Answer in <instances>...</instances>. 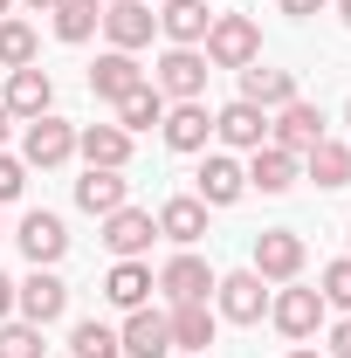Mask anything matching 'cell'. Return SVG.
Returning a JSON list of instances; mask_svg holds the SVG:
<instances>
[{
  "label": "cell",
  "instance_id": "6da1fadb",
  "mask_svg": "<svg viewBox=\"0 0 351 358\" xmlns=\"http://www.w3.org/2000/svg\"><path fill=\"white\" fill-rule=\"evenodd\" d=\"M200 55H207L214 69H248V62H262V28H255L248 14H214Z\"/></svg>",
  "mask_w": 351,
  "mask_h": 358
},
{
  "label": "cell",
  "instance_id": "7a4b0ae2",
  "mask_svg": "<svg viewBox=\"0 0 351 358\" xmlns=\"http://www.w3.org/2000/svg\"><path fill=\"white\" fill-rule=\"evenodd\" d=\"M69 159H76V124H69V117L42 110V117H28V124H21V166L55 173V166H69Z\"/></svg>",
  "mask_w": 351,
  "mask_h": 358
},
{
  "label": "cell",
  "instance_id": "3957f363",
  "mask_svg": "<svg viewBox=\"0 0 351 358\" xmlns=\"http://www.w3.org/2000/svg\"><path fill=\"white\" fill-rule=\"evenodd\" d=\"M207 76H214V62H207L200 48H166L159 69H152V83H159L166 103H200V96H207Z\"/></svg>",
  "mask_w": 351,
  "mask_h": 358
},
{
  "label": "cell",
  "instance_id": "277c9868",
  "mask_svg": "<svg viewBox=\"0 0 351 358\" xmlns=\"http://www.w3.org/2000/svg\"><path fill=\"white\" fill-rule=\"evenodd\" d=\"M303 234H296V227H262V234H255V275H262V282H296V275H303Z\"/></svg>",
  "mask_w": 351,
  "mask_h": 358
},
{
  "label": "cell",
  "instance_id": "5b68a950",
  "mask_svg": "<svg viewBox=\"0 0 351 358\" xmlns=\"http://www.w3.org/2000/svg\"><path fill=\"white\" fill-rule=\"evenodd\" d=\"M268 317H275V331H282L289 345H310V338L324 331V296H317V289H296V282H282V296H268Z\"/></svg>",
  "mask_w": 351,
  "mask_h": 358
},
{
  "label": "cell",
  "instance_id": "8992f818",
  "mask_svg": "<svg viewBox=\"0 0 351 358\" xmlns=\"http://www.w3.org/2000/svg\"><path fill=\"white\" fill-rule=\"evenodd\" d=\"M14 241H21V255L35 268H55L62 255H69V227H62V214H48V207H35V214H21V227H14Z\"/></svg>",
  "mask_w": 351,
  "mask_h": 358
},
{
  "label": "cell",
  "instance_id": "52a82bcc",
  "mask_svg": "<svg viewBox=\"0 0 351 358\" xmlns=\"http://www.w3.org/2000/svg\"><path fill=\"white\" fill-rule=\"evenodd\" d=\"M96 28L110 35V48H124V55H138V48L152 42V28H159V14H152L145 0H103V14H96Z\"/></svg>",
  "mask_w": 351,
  "mask_h": 358
},
{
  "label": "cell",
  "instance_id": "ba28073f",
  "mask_svg": "<svg viewBox=\"0 0 351 358\" xmlns=\"http://www.w3.org/2000/svg\"><path fill=\"white\" fill-rule=\"evenodd\" d=\"M214 303H220L227 324H262V317H268V289H262L255 268H234V275H220V282H214Z\"/></svg>",
  "mask_w": 351,
  "mask_h": 358
},
{
  "label": "cell",
  "instance_id": "9c48e42d",
  "mask_svg": "<svg viewBox=\"0 0 351 358\" xmlns=\"http://www.w3.org/2000/svg\"><path fill=\"white\" fill-rule=\"evenodd\" d=\"M241 193H248L241 159H234V152H207V159H200V173H193V200H207V207H234Z\"/></svg>",
  "mask_w": 351,
  "mask_h": 358
},
{
  "label": "cell",
  "instance_id": "30bf717a",
  "mask_svg": "<svg viewBox=\"0 0 351 358\" xmlns=\"http://www.w3.org/2000/svg\"><path fill=\"white\" fill-rule=\"evenodd\" d=\"M152 282H159V289H166V296H173V303H207V296H214V268L200 262V255H193V248H179L173 262L159 268V275H152Z\"/></svg>",
  "mask_w": 351,
  "mask_h": 358
},
{
  "label": "cell",
  "instance_id": "8fae6325",
  "mask_svg": "<svg viewBox=\"0 0 351 358\" xmlns=\"http://www.w3.org/2000/svg\"><path fill=\"white\" fill-rule=\"evenodd\" d=\"M14 310L28 317V324H55V317L69 310V282L55 268H35L28 282H14Z\"/></svg>",
  "mask_w": 351,
  "mask_h": 358
},
{
  "label": "cell",
  "instance_id": "7c38bea8",
  "mask_svg": "<svg viewBox=\"0 0 351 358\" xmlns=\"http://www.w3.org/2000/svg\"><path fill=\"white\" fill-rule=\"evenodd\" d=\"M317 138H324V110H317V103H303V96H296V103L268 110V145H282V152H296V159H303Z\"/></svg>",
  "mask_w": 351,
  "mask_h": 358
},
{
  "label": "cell",
  "instance_id": "4fadbf2b",
  "mask_svg": "<svg viewBox=\"0 0 351 358\" xmlns=\"http://www.w3.org/2000/svg\"><path fill=\"white\" fill-rule=\"evenodd\" d=\"M152 234H159V221H152L145 207H117V214H103V248H110L117 262H145Z\"/></svg>",
  "mask_w": 351,
  "mask_h": 358
},
{
  "label": "cell",
  "instance_id": "5bb4252c",
  "mask_svg": "<svg viewBox=\"0 0 351 358\" xmlns=\"http://www.w3.org/2000/svg\"><path fill=\"white\" fill-rule=\"evenodd\" d=\"M214 138L227 152H255V145H268V110H255L248 96H234V103L214 110Z\"/></svg>",
  "mask_w": 351,
  "mask_h": 358
},
{
  "label": "cell",
  "instance_id": "9a60e30c",
  "mask_svg": "<svg viewBox=\"0 0 351 358\" xmlns=\"http://www.w3.org/2000/svg\"><path fill=\"white\" fill-rule=\"evenodd\" d=\"M117 345H124V358H173V324H166V310H124V331H117Z\"/></svg>",
  "mask_w": 351,
  "mask_h": 358
},
{
  "label": "cell",
  "instance_id": "2e32d148",
  "mask_svg": "<svg viewBox=\"0 0 351 358\" xmlns=\"http://www.w3.org/2000/svg\"><path fill=\"white\" fill-rule=\"evenodd\" d=\"M7 117L14 124H28V117H42L48 103H55V83H48V69L42 62H28V69H7Z\"/></svg>",
  "mask_w": 351,
  "mask_h": 358
},
{
  "label": "cell",
  "instance_id": "e0dca14e",
  "mask_svg": "<svg viewBox=\"0 0 351 358\" xmlns=\"http://www.w3.org/2000/svg\"><path fill=\"white\" fill-rule=\"evenodd\" d=\"M241 173H248L255 193H289V186L303 179V159H296V152H282V145H255Z\"/></svg>",
  "mask_w": 351,
  "mask_h": 358
},
{
  "label": "cell",
  "instance_id": "ac0fdd59",
  "mask_svg": "<svg viewBox=\"0 0 351 358\" xmlns=\"http://www.w3.org/2000/svg\"><path fill=\"white\" fill-rule=\"evenodd\" d=\"M76 152H83V166L124 173V166H131V131H124V124H83V131H76Z\"/></svg>",
  "mask_w": 351,
  "mask_h": 358
},
{
  "label": "cell",
  "instance_id": "d6986e66",
  "mask_svg": "<svg viewBox=\"0 0 351 358\" xmlns=\"http://www.w3.org/2000/svg\"><path fill=\"white\" fill-rule=\"evenodd\" d=\"M207 28H214L207 0H166V7H159V35H166L173 48H200V42H207Z\"/></svg>",
  "mask_w": 351,
  "mask_h": 358
},
{
  "label": "cell",
  "instance_id": "ffe728a7",
  "mask_svg": "<svg viewBox=\"0 0 351 358\" xmlns=\"http://www.w3.org/2000/svg\"><path fill=\"white\" fill-rule=\"evenodd\" d=\"M138 83H145V62H138V55H124V48H103V55H96V69H89V90H96L103 103L131 96Z\"/></svg>",
  "mask_w": 351,
  "mask_h": 358
},
{
  "label": "cell",
  "instance_id": "44dd1931",
  "mask_svg": "<svg viewBox=\"0 0 351 358\" xmlns=\"http://www.w3.org/2000/svg\"><path fill=\"white\" fill-rule=\"evenodd\" d=\"M76 207H83V214H96V221H103V214H117V207H131V179L89 166V173L76 179Z\"/></svg>",
  "mask_w": 351,
  "mask_h": 358
},
{
  "label": "cell",
  "instance_id": "7402d4cb",
  "mask_svg": "<svg viewBox=\"0 0 351 358\" xmlns=\"http://www.w3.org/2000/svg\"><path fill=\"white\" fill-rule=\"evenodd\" d=\"M166 145L173 152H207V138H214V110L207 103H166Z\"/></svg>",
  "mask_w": 351,
  "mask_h": 358
},
{
  "label": "cell",
  "instance_id": "603a6c76",
  "mask_svg": "<svg viewBox=\"0 0 351 358\" xmlns=\"http://www.w3.org/2000/svg\"><path fill=\"white\" fill-rule=\"evenodd\" d=\"M241 96L255 110H282V103H296V76L289 69H268V62H248L241 69Z\"/></svg>",
  "mask_w": 351,
  "mask_h": 358
},
{
  "label": "cell",
  "instance_id": "cb8c5ba5",
  "mask_svg": "<svg viewBox=\"0 0 351 358\" xmlns=\"http://www.w3.org/2000/svg\"><path fill=\"white\" fill-rule=\"evenodd\" d=\"M159 234L173 241V248H193L200 234H207V200H193V193H179L159 207Z\"/></svg>",
  "mask_w": 351,
  "mask_h": 358
},
{
  "label": "cell",
  "instance_id": "d4e9b609",
  "mask_svg": "<svg viewBox=\"0 0 351 358\" xmlns=\"http://www.w3.org/2000/svg\"><path fill=\"white\" fill-rule=\"evenodd\" d=\"M166 324H173V352L207 358V345H214V310H207V303H173Z\"/></svg>",
  "mask_w": 351,
  "mask_h": 358
},
{
  "label": "cell",
  "instance_id": "484cf974",
  "mask_svg": "<svg viewBox=\"0 0 351 358\" xmlns=\"http://www.w3.org/2000/svg\"><path fill=\"white\" fill-rule=\"evenodd\" d=\"M152 289H159V282H152V268H145V262H110V275H103V296H110L117 310H145Z\"/></svg>",
  "mask_w": 351,
  "mask_h": 358
},
{
  "label": "cell",
  "instance_id": "4316f807",
  "mask_svg": "<svg viewBox=\"0 0 351 358\" xmlns=\"http://www.w3.org/2000/svg\"><path fill=\"white\" fill-rule=\"evenodd\" d=\"M303 173L324 186V193H338V186H351V145H338V138H317L303 152Z\"/></svg>",
  "mask_w": 351,
  "mask_h": 358
},
{
  "label": "cell",
  "instance_id": "83f0119b",
  "mask_svg": "<svg viewBox=\"0 0 351 358\" xmlns=\"http://www.w3.org/2000/svg\"><path fill=\"white\" fill-rule=\"evenodd\" d=\"M117 124H124L131 138L152 131V124H166V96H159V83H152V76H145L131 96H117Z\"/></svg>",
  "mask_w": 351,
  "mask_h": 358
},
{
  "label": "cell",
  "instance_id": "f1b7e54d",
  "mask_svg": "<svg viewBox=\"0 0 351 358\" xmlns=\"http://www.w3.org/2000/svg\"><path fill=\"white\" fill-rule=\"evenodd\" d=\"M69 358H124V345H117V331H110V324L83 317V324L69 331Z\"/></svg>",
  "mask_w": 351,
  "mask_h": 358
},
{
  "label": "cell",
  "instance_id": "f546056e",
  "mask_svg": "<svg viewBox=\"0 0 351 358\" xmlns=\"http://www.w3.org/2000/svg\"><path fill=\"white\" fill-rule=\"evenodd\" d=\"M48 14H55V35H62V42H89L103 7H96V0H55Z\"/></svg>",
  "mask_w": 351,
  "mask_h": 358
},
{
  "label": "cell",
  "instance_id": "4dcf8cb0",
  "mask_svg": "<svg viewBox=\"0 0 351 358\" xmlns=\"http://www.w3.org/2000/svg\"><path fill=\"white\" fill-rule=\"evenodd\" d=\"M28 62H35V28L0 14V69H28Z\"/></svg>",
  "mask_w": 351,
  "mask_h": 358
},
{
  "label": "cell",
  "instance_id": "1f68e13d",
  "mask_svg": "<svg viewBox=\"0 0 351 358\" xmlns=\"http://www.w3.org/2000/svg\"><path fill=\"white\" fill-rule=\"evenodd\" d=\"M0 358H48V352H42V324L7 317V324H0Z\"/></svg>",
  "mask_w": 351,
  "mask_h": 358
},
{
  "label": "cell",
  "instance_id": "d6a6232c",
  "mask_svg": "<svg viewBox=\"0 0 351 358\" xmlns=\"http://www.w3.org/2000/svg\"><path fill=\"white\" fill-rule=\"evenodd\" d=\"M317 296H324V310H345V317H351V255L317 275Z\"/></svg>",
  "mask_w": 351,
  "mask_h": 358
},
{
  "label": "cell",
  "instance_id": "836d02e7",
  "mask_svg": "<svg viewBox=\"0 0 351 358\" xmlns=\"http://www.w3.org/2000/svg\"><path fill=\"white\" fill-rule=\"evenodd\" d=\"M21 186H28V166H21L14 152H0V207H7V200H21Z\"/></svg>",
  "mask_w": 351,
  "mask_h": 358
},
{
  "label": "cell",
  "instance_id": "e575fe53",
  "mask_svg": "<svg viewBox=\"0 0 351 358\" xmlns=\"http://www.w3.org/2000/svg\"><path fill=\"white\" fill-rule=\"evenodd\" d=\"M324 352H331V358H351V317L331 324V345H324Z\"/></svg>",
  "mask_w": 351,
  "mask_h": 358
},
{
  "label": "cell",
  "instance_id": "d590c367",
  "mask_svg": "<svg viewBox=\"0 0 351 358\" xmlns=\"http://www.w3.org/2000/svg\"><path fill=\"white\" fill-rule=\"evenodd\" d=\"M324 7H331V0H282V14H289V21H310V14H324Z\"/></svg>",
  "mask_w": 351,
  "mask_h": 358
},
{
  "label": "cell",
  "instance_id": "8d00e7d4",
  "mask_svg": "<svg viewBox=\"0 0 351 358\" xmlns=\"http://www.w3.org/2000/svg\"><path fill=\"white\" fill-rule=\"evenodd\" d=\"M14 317V275H0V324Z\"/></svg>",
  "mask_w": 351,
  "mask_h": 358
},
{
  "label": "cell",
  "instance_id": "74e56055",
  "mask_svg": "<svg viewBox=\"0 0 351 358\" xmlns=\"http://www.w3.org/2000/svg\"><path fill=\"white\" fill-rule=\"evenodd\" d=\"M7 131H14V117H7V103H0V152H7Z\"/></svg>",
  "mask_w": 351,
  "mask_h": 358
},
{
  "label": "cell",
  "instance_id": "f35d334b",
  "mask_svg": "<svg viewBox=\"0 0 351 358\" xmlns=\"http://www.w3.org/2000/svg\"><path fill=\"white\" fill-rule=\"evenodd\" d=\"M331 7H338V21H345V28H351V0H331Z\"/></svg>",
  "mask_w": 351,
  "mask_h": 358
},
{
  "label": "cell",
  "instance_id": "ab89813d",
  "mask_svg": "<svg viewBox=\"0 0 351 358\" xmlns=\"http://www.w3.org/2000/svg\"><path fill=\"white\" fill-rule=\"evenodd\" d=\"M289 358H324V352H310V345H296V352H289Z\"/></svg>",
  "mask_w": 351,
  "mask_h": 358
},
{
  "label": "cell",
  "instance_id": "60d3db41",
  "mask_svg": "<svg viewBox=\"0 0 351 358\" xmlns=\"http://www.w3.org/2000/svg\"><path fill=\"white\" fill-rule=\"evenodd\" d=\"M28 7H55V0H28Z\"/></svg>",
  "mask_w": 351,
  "mask_h": 358
},
{
  "label": "cell",
  "instance_id": "b9f144b4",
  "mask_svg": "<svg viewBox=\"0 0 351 358\" xmlns=\"http://www.w3.org/2000/svg\"><path fill=\"white\" fill-rule=\"evenodd\" d=\"M7 7H14V0H0V14H7Z\"/></svg>",
  "mask_w": 351,
  "mask_h": 358
},
{
  "label": "cell",
  "instance_id": "7bdbcfd3",
  "mask_svg": "<svg viewBox=\"0 0 351 358\" xmlns=\"http://www.w3.org/2000/svg\"><path fill=\"white\" fill-rule=\"evenodd\" d=\"M345 124H351V103H345Z\"/></svg>",
  "mask_w": 351,
  "mask_h": 358
},
{
  "label": "cell",
  "instance_id": "ee69618b",
  "mask_svg": "<svg viewBox=\"0 0 351 358\" xmlns=\"http://www.w3.org/2000/svg\"><path fill=\"white\" fill-rule=\"evenodd\" d=\"M179 358H193V352H179Z\"/></svg>",
  "mask_w": 351,
  "mask_h": 358
},
{
  "label": "cell",
  "instance_id": "f6af8a7d",
  "mask_svg": "<svg viewBox=\"0 0 351 358\" xmlns=\"http://www.w3.org/2000/svg\"><path fill=\"white\" fill-rule=\"evenodd\" d=\"M96 7H103V0H96Z\"/></svg>",
  "mask_w": 351,
  "mask_h": 358
}]
</instances>
